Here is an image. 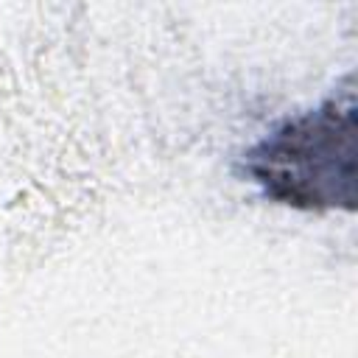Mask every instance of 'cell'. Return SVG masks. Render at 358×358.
Segmentation results:
<instances>
[{
  "label": "cell",
  "instance_id": "cell-1",
  "mask_svg": "<svg viewBox=\"0 0 358 358\" xmlns=\"http://www.w3.org/2000/svg\"><path fill=\"white\" fill-rule=\"evenodd\" d=\"M358 106L352 76L319 106L277 123L243 154V173L266 199L308 210H355Z\"/></svg>",
  "mask_w": 358,
  "mask_h": 358
}]
</instances>
